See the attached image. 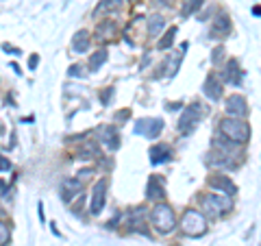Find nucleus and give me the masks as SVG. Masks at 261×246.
I'll return each mask as SVG.
<instances>
[{
  "instance_id": "6ab92c4d",
  "label": "nucleus",
  "mask_w": 261,
  "mask_h": 246,
  "mask_svg": "<svg viewBox=\"0 0 261 246\" xmlns=\"http://www.w3.org/2000/svg\"><path fill=\"white\" fill-rule=\"evenodd\" d=\"M120 4H122L120 0H102V2L96 7L94 16H102V13H109V11H118Z\"/></svg>"
},
{
  "instance_id": "412c9836",
  "label": "nucleus",
  "mask_w": 261,
  "mask_h": 246,
  "mask_svg": "<svg viewBox=\"0 0 261 246\" xmlns=\"http://www.w3.org/2000/svg\"><path fill=\"white\" fill-rule=\"evenodd\" d=\"M107 57H109V55H107V50H98L96 55H92V59H90V68H92V70H98V68H100L102 63L107 61Z\"/></svg>"
},
{
  "instance_id": "5701e85b",
  "label": "nucleus",
  "mask_w": 261,
  "mask_h": 246,
  "mask_svg": "<svg viewBox=\"0 0 261 246\" xmlns=\"http://www.w3.org/2000/svg\"><path fill=\"white\" fill-rule=\"evenodd\" d=\"M174 35H176V26H172L170 31H168V35L163 37V39L159 41V48H170L172 41H174Z\"/></svg>"
},
{
  "instance_id": "2eb2a0df",
  "label": "nucleus",
  "mask_w": 261,
  "mask_h": 246,
  "mask_svg": "<svg viewBox=\"0 0 261 246\" xmlns=\"http://www.w3.org/2000/svg\"><path fill=\"white\" fill-rule=\"evenodd\" d=\"M100 137H102V142H105V146L109 148V151H115V148L120 146V142H118V133L113 131V127H105L100 131Z\"/></svg>"
},
{
  "instance_id": "f03ea898",
  "label": "nucleus",
  "mask_w": 261,
  "mask_h": 246,
  "mask_svg": "<svg viewBox=\"0 0 261 246\" xmlns=\"http://www.w3.org/2000/svg\"><path fill=\"white\" fill-rule=\"evenodd\" d=\"M205 114H207V107H203V105H198V103L185 107L183 115H181V120H179V131L183 133V135H189Z\"/></svg>"
},
{
  "instance_id": "423d86ee",
  "label": "nucleus",
  "mask_w": 261,
  "mask_h": 246,
  "mask_svg": "<svg viewBox=\"0 0 261 246\" xmlns=\"http://www.w3.org/2000/svg\"><path fill=\"white\" fill-rule=\"evenodd\" d=\"M107 188H109V181H107V179H100L94 185V192H92V213H94V216H96V213H100L102 207H105Z\"/></svg>"
},
{
  "instance_id": "f257e3e1",
  "label": "nucleus",
  "mask_w": 261,
  "mask_h": 246,
  "mask_svg": "<svg viewBox=\"0 0 261 246\" xmlns=\"http://www.w3.org/2000/svg\"><path fill=\"white\" fill-rule=\"evenodd\" d=\"M220 133L235 144H246L250 137V127L240 118H226L220 122Z\"/></svg>"
},
{
  "instance_id": "ddd939ff",
  "label": "nucleus",
  "mask_w": 261,
  "mask_h": 246,
  "mask_svg": "<svg viewBox=\"0 0 261 246\" xmlns=\"http://www.w3.org/2000/svg\"><path fill=\"white\" fill-rule=\"evenodd\" d=\"M205 94H207L211 100H218L222 96V87H220V83H218V78L213 76V74H209L207 81H205Z\"/></svg>"
},
{
  "instance_id": "f3484780",
  "label": "nucleus",
  "mask_w": 261,
  "mask_h": 246,
  "mask_svg": "<svg viewBox=\"0 0 261 246\" xmlns=\"http://www.w3.org/2000/svg\"><path fill=\"white\" fill-rule=\"evenodd\" d=\"M163 26H166V18L161 16H150L148 18V35L150 37H157L163 31Z\"/></svg>"
},
{
  "instance_id": "9b49d317",
  "label": "nucleus",
  "mask_w": 261,
  "mask_h": 246,
  "mask_svg": "<svg viewBox=\"0 0 261 246\" xmlns=\"http://www.w3.org/2000/svg\"><path fill=\"white\" fill-rule=\"evenodd\" d=\"M211 185L213 188H218V192H224L226 196H233V194L237 192V188L231 183V181L226 179V176L218 174V176H211Z\"/></svg>"
},
{
  "instance_id": "f8f14e48",
  "label": "nucleus",
  "mask_w": 261,
  "mask_h": 246,
  "mask_svg": "<svg viewBox=\"0 0 261 246\" xmlns=\"http://www.w3.org/2000/svg\"><path fill=\"white\" fill-rule=\"evenodd\" d=\"M228 33H231V20H228L226 16L216 18V22H213V26H211V35L213 37H226Z\"/></svg>"
},
{
  "instance_id": "1a4fd4ad",
  "label": "nucleus",
  "mask_w": 261,
  "mask_h": 246,
  "mask_svg": "<svg viewBox=\"0 0 261 246\" xmlns=\"http://www.w3.org/2000/svg\"><path fill=\"white\" fill-rule=\"evenodd\" d=\"M226 111L235 118H242V115L248 114V107H246V98L244 96H231L226 100Z\"/></svg>"
},
{
  "instance_id": "aec40b11",
  "label": "nucleus",
  "mask_w": 261,
  "mask_h": 246,
  "mask_svg": "<svg viewBox=\"0 0 261 246\" xmlns=\"http://www.w3.org/2000/svg\"><path fill=\"white\" fill-rule=\"evenodd\" d=\"M98 151H96V144L94 142H87L83 148H78V159H92V157H96Z\"/></svg>"
},
{
  "instance_id": "4468645a",
  "label": "nucleus",
  "mask_w": 261,
  "mask_h": 246,
  "mask_svg": "<svg viewBox=\"0 0 261 246\" xmlns=\"http://www.w3.org/2000/svg\"><path fill=\"white\" fill-rule=\"evenodd\" d=\"M170 159V148L166 144H157V146L150 148V161L152 164H161V161Z\"/></svg>"
},
{
  "instance_id": "9d476101",
  "label": "nucleus",
  "mask_w": 261,
  "mask_h": 246,
  "mask_svg": "<svg viewBox=\"0 0 261 246\" xmlns=\"http://www.w3.org/2000/svg\"><path fill=\"white\" fill-rule=\"evenodd\" d=\"M163 185H161V179L159 176H150L148 179V185H146V196L150 198V201H159L163 198Z\"/></svg>"
},
{
  "instance_id": "7ed1b4c3",
  "label": "nucleus",
  "mask_w": 261,
  "mask_h": 246,
  "mask_svg": "<svg viewBox=\"0 0 261 246\" xmlns=\"http://www.w3.org/2000/svg\"><path fill=\"white\" fill-rule=\"evenodd\" d=\"M183 233L189 238H198L207 231V220H205V213L196 211V209H187L183 216Z\"/></svg>"
},
{
  "instance_id": "bb28decb",
  "label": "nucleus",
  "mask_w": 261,
  "mask_h": 246,
  "mask_svg": "<svg viewBox=\"0 0 261 246\" xmlns=\"http://www.w3.org/2000/svg\"><path fill=\"white\" fill-rule=\"evenodd\" d=\"M0 231H2V246H4L7 244V225H2V229Z\"/></svg>"
},
{
  "instance_id": "cd10ccee",
  "label": "nucleus",
  "mask_w": 261,
  "mask_h": 246,
  "mask_svg": "<svg viewBox=\"0 0 261 246\" xmlns=\"http://www.w3.org/2000/svg\"><path fill=\"white\" fill-rule=\"evenodd\" d=\"M37 61H39V59H37V55H33V57H31V70H35Z\"/></svg>"
},
{
  "instance_id": "c85d7f7f",
  "label": "nucleus",
  "mask_w": 261,
  "mask_h": 246,
  "mask_svg": "<svg viewBox=\"0 0 261 246\" xmlns=\"http://www.w3.org/2000/svg\"><path fill=\"white\" fill-rule=\"evenodd\" d=\"M172 0H155V4H166V7H170Z\"/></svg>"
},
{
  "instance_id": "0eeeda50",
  "label": "nucleus",
  "mask_w": 261,
  "mask_h": 246,
  "mask_svg": "<svg viewBox=\"0 0 261 246\" xmlns=\"http://www.w3.org/2000/svg\"><path fill=\"white\" fill-rule=\"evenodd\" d=\"M161 129H163V122L157 118L155 120H139V122L135 124V133H144L148 140H155L161 133Z\"/></svg>"
},
{
  "instance_id": "6e6552de",
  "label": "nucleus",
  "mask_w": 261,
  "mask_h": 246,
  "mask_svg": "<svg viewBox=\"0 0 261 246\" xmlns=\"http://www.w3.org/2000/svg\"><path fill=\"white\" fill-rule=\"evenodd\" d=\"M81 189H83V181L78 179V176L76 179H65L61 185V201L70 203L76 194H81Z\"/></svg>"
},
{
  "instance_id": "a878e982",
  "label": "nucleus",
  "mask_w": 261,
  "mask_h": 246,
  "mask_svg": "<svg viewBox=\"0 0 261 246\" xmlns=\"http://www.w3.org/2000/svg\"><path fill=\"white\" fill-rule=\"evenodd\" d=\"M83 68L81 66H72V68H70V76H83Z\"/></svg>"
},
{
  "instance_id": "4be33fe9",
  "label": "nucleus",
  "mask_w": 261,
  "mask_h": 246,
  "mask_svg": "<svg viewBox=\"0 0 261 246\" xmlns=\"http://www.w3.org/2000/svg\"><path fill=\"white\" fill-rule=\"evenodd\" d=\"M113 31H115L113 20H107V22H102V24L98 26V35H100L102 39H107L109 35H113Z\"/></svg>"
},
{
  "instance_id": "c756f323",
  "label": "nucleus",
  "mask_w": 261,
  "mask_h": 246,
  "mask_svg": "<svg viewBox=\"0 0 261 246\" xmlns=\"http://www.w3.org/2000/svg\"><path fill=\"white\" fill-rule=\"evenodd\" d=\"M253 13H255V16H261V7H255V9H253Z\"/></svg>"
},
{
  "instance_id": "a211bd4d",
  "label": "nucleus",
  "mask_w": 261,
  "mask_h": 246,
  "mask_svg": "<svg viewBox=\"0 0 261 246\" xmlns=\"http://www.w3.org/2000/svg\"><path fill=\"white\" fill-rule=\"evenodd\" d=\"M224 78L228 83H233V85H237V83L242 81V70H240V66H237V61H228V66L224 70Z\"/></svg>"
},
{
  "instance_id": "b1692460",
  "label": "nucleus",
  "mask_w": 261,
  "mask_h": 246,
  "mask_svg": "<svg viewBox=\"0 0 261 246\" xmlns=\"http://www.w3.org/2000/svg\"><path fill=\"white\" fill-rule=\"evenodd\" d=\"M203 4V0H187L185 2V7H183V16H189V13H194L196 9Z\"/></svg>"
},
{
  "instance_id": "dca6fc26",
  "label": "nucleus",
  "mask_w": 261,
  "mask_h": 246,
  "mask_svg": "<svg viewBox=\"0 0 261 246\" xmlns=\"http://www.w3.org/2000/svg\"><path fill=\"white\" fill-rule=\"evenodd\" d=\"M72 48L76 50V53H85V50L90 48V33H87V31H78L72 41Z\"/></svg>"
},
{
  "instance_id": "393cba45",
  "label": "nucleus",
  "mask_w": 261,
  "mask_h": 246,
  "mask_svg": "<svg viewBox=\"0 0 261 246\" xmlns=\"http://www.w3.org/2000/svg\"><path fill=\"white\" fill-rule=\"evenodd\" d=\"M222 55H224V50H222V48H216V50H213V63H218V61H220V59H222Z\"/></svg>"
},
{
  "instance_id": "39448f33",
  "label": "nucleus",
  "mask_w": 261,
  "mask_h": 246,
  "mask_svg": "<svg viewBox=\"0 0 261 246\" xmlns=\"http://www.w3.org/2000/svg\"><path fill=\"white\" fill-rule=\"evenodd\" d=\"M203 207L209 216H218L220 211H228L233 207L231 196H218V194H209L203 198Z\"/></svg>"
},
{
  "instance_id": "20e7f679",
  "label": "nucleus",
  "mask_w": 261,
  "mask_h": 246,
  "mask_svg": "<svg viewBox=\"0 0 261 246\" xmlns=\"http://www.w3.org/2000/svg\"><path fill=\"white\" fill-rule=\"evenodd\" d=\"M150 220H152V225L157 227L159 233H170V231L174 229V225H176L174 211H172L168 205H157L155 209H152V213H150Z\"/></svg>"
}]
</instances>
